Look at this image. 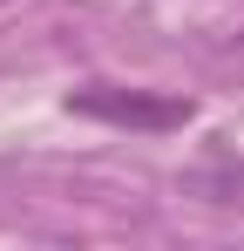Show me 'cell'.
<instances>
[{
    "label": "cell",
    "instance_id": "6da1fadb",
    "mask_svg": "<svg viewBox=\"0 0 244 251\" xmlns=\"http://www.w3.org/2000/svg\"><path fill=\"white\" fill-rule=\"evenodd\" d=\"M75 116H95V123H116V129H183L197 116L190 95H156V88H116V82H88L68 95Z\"/></svg>",
    "mask_w": 244,
    "mask_h": 251
},
{
    "label": "cell",
    "instance_id": "7a4b0ae2",
    "mask_svg": "<svg viewBox=\"0 0 244 251\" xmlns=\"http://www.w3.org/2000/svg\"><path fill=\"white\" fill-rule=\"evenodd\" d=\"M238 82H244V27H238Z\"/></svg>",
    "mask_w": 244,
    "mask_h": 251
}]
</instances>
